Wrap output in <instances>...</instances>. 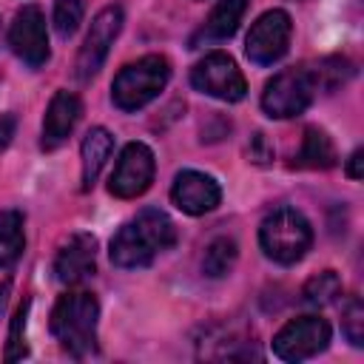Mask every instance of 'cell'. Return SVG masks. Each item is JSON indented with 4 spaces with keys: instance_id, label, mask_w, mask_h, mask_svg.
Returning a JSON list of instances; mask_svg holds the SVG:
<instances>
[{
    "instance_id": "6da1fadb",
    "label": "cell",
    "mask_w": 364,
    "mask_h": 364,
    "mask_svg": "<svg viewBox=\"0 0 364 364\" xmlns=\"http://www.w3.org/2000/svg\"><path fill=\"white\" fill-rule=\"evenodd\" d=\"M176 245V225L159 208H145L128 219L108 245V256L117 267H148L162 250Z\"/></svg>"
},
{
    "instance_id": "7a4b0ae2",
    "label": "cell",
    "mask_w": 364,
    "mask_h": 364,
    "mask_svg": "<svg viewBox=\"0 0 364 364\" xmlns=\"http://www.w3.org/2000/svg\"><path fill=\"white\" fill-rule=\"evenodd\" d=\"M97 321L100 301L85 290L60 296L51 310V333L74 358H88L97 350Z\"/></svg>"
},
{
    "instance_id": "3957f363",
    "label": "cell",
    "mask_w": 364,
    "mask_h": 364,
    "mask_svg": "<svg viewBox=\"0 0 364 364\" xmlns=\"http://www.w3.org/2000/svg\"><path fill=\"white\" fill-rule=\"evenodd\" d=\"M259 245L276 264H296L313 245V228L307 216L290 205L270 210L259 225Z\"/></svg>"
},
{
    "instance_id": "277c9868",
    "label": "cell",
    "mask_w": 364,
    "mask_h": 364,
    "mask_svg": "<svg viewBox=\"0 0 364 364\" xmlns=\"http://www.w3.org/2000/svg\"><path fill=\"white\" fill-rule=\"evenodd\" d=\"M168 80H171V63L162 54H148L119 68V74L111 82V100L119 111H139L159 97Z\"/></svg>"
},
{
    "instance_id": "5b68a950",
    "label": "cell",
    "mask_w": 364,
    "mask_h": 364,
    "mask_svg": "<svg viewBox=\"0 0 364 364\" xmlns=\"http://www.w3.org/2000/svg\"><path fill=\"white\" fill-rule=\"evenodd\" d=\"M318 91H321V82H318L316 65H293L273 74V80H267L262 91V108L273 119H290L304 114Z\"/></svg>"
},
{
    "instance_id": "8992f818",
    "label": "cell",
    "mask_w": 364,
    "mask_h": 364,
    "mask_svg": "<svg viewBox=\"0 0 364 364\" xmlns=\"http://www.w3.org/2000/svg\"><path fill=\"white\" fill-rule=\"evenodd\" d=\"M191 82L196 91L216 97L222 102H239L247 94L245 74L239 71L236 60L225 51H210L205 54L193 68H191Z\"/></svg>"
},
{
    "instance_id": "52a82bcc",
    "label": "cell",
    "mask_w": 364,
    "mask_h": 364,
    "mask_svg": "<svg viewBox=\"0 0 364 364\" xmlns=\"http://www.w3.org/2000/svg\"><path fill=\"white\" fill-rule=\"evenodd\" d=\"M290 37H293L290 14L282 9H270L250 26L247 40H245V54L256 65H273L276 60L287 54Z\"/></svg>"
},
{
    "instance_id": "ba28073f",
    "label": "cell",
    "mask_w": 364,
    "mask_h": 364,
    "mask_svg": "<svg viewBox=\"0 0 364 364\" xmlns=\"http://www.w3.org/2000/svg\"><path fill=\"white\" fill-rule=\"evenodd\" d=\"M330 344V324L321 316H299L290 318L273 336V353L282 361H304L327 350Z\"/></svg>"
},
{
    "instance_id": "9c48e42d",
    "label": "cell",
    "mask_w": 364,
    "mask_h": 364,
    "mask_svg": "<svg viewBox=\"0 0 364 364\" xmlns=\"http://www.w3.org/2000/svg\"><path fill=\"white\" fill-rule=\"evenodd\" d=\"M119 28H122V9L119 6H105L91 20V28H88V34H85V40H82V46L77 51V63H74L77 80L85 82L102 68V63H105V57H108V51L114 46Z\"/></svg>"
},
{
    "instance_id": "30bf717a",
    "label": "cell",
    "mask_w": 364,
    "mask_h": 364,
    "mask_svg": "<svg viewBox=\"0 0 364 364\" xmlns=\"http://www.w3.org/2000/svg\"><path fill=\"white\" fill-rule=\"evenodd\" d=\"M154 151L145 142H128L114 165V173L108 179V191L119 199H136L142 196L154 182Z\"/></svg>"
},
{
    "instance_id": "8fae6325",
    "label": "cell",
    "mask_w": 364,
    "mask_h": 364,
    "mask_svg": "<svg viewBox=\"0 0 364 364\" xmlns=\"http://www.w3.org/2000/svg\"><path fill=\"white\" fill-rule=\"evenodd\" d=\"M9 46L28 68H40L48 63V31L40 6L28 3L14 14L9 28Z\"/></svg>"
},
{
    "instance_id": "7c38bea8",
    "label": "cell",
    "mask_w": 364,
    "mask_h": 364,
    "mask_svg": "<svg viewBox=\"0 0 364 364\" xmlns=\"http://www.w3.org/2000/svg\"><path fill=\"white\" fill-rule=\"evenodd\" d=\"M171 199H173V205L182 213L202 216V213H210L219 205L222 188H219V182L210 173H202V171H179L173 176V185H171Z\"/></svg>"
},
{
    "instance_id": "4fadbf2b",
    "label": "cell",
    "mask_w": 364,
    "mask_h": 364,
    "mask_svg": "<svg viewBox=\"0 0 364 364\" xmlns=\"http://www.w3.org/2000/svg\"><path fill=\"white\" fill-rule=\"evenodd\" d=\"M97 270V239L91 233H71L57 256H54V276L63 284H80Z\"/></svg>"
},
{
    "instance_id": "5bb4252c",
    "label": "cell",
    "mask_w": 364,
    "mask_h": 364,
    "mask_svg": "<svg viewBox=\"0 0 364 364\" xmlns=\"http://www.w3.org/2000/svg\"><path fill=\"white\" fill-rule=\"evenodd\" d=\"M82 114V102L74 91H57L46 108L43 117V136H40V148L43 151H57L68 134L74 131L77 119Z\"/></svg>"
},
{
    "instance_id": "9a60e30c",
    "label": "cell",
    "mask_w": 364,
    "mask_h": 364,
    "mask_svg": "<svg viewBox=\"0 0 364 364\" xmlns=\"http://www.w3.org/2000/svg\"><path fill=\"white\" fill-rule=\"evenodd\" d=\"M245 11H247V0H219L210 9L205 26L193 34L191 46H199L202 40L208 43V40H228V37H233L239 23H242V17H245Z\"/></svg>"
},
{
    "instance_id": "2e32d148",
    "label": "cell",
    "mask_w": 364,
    "mask_h": 364,
    "mask_svg": "<svg viewBox=\"0 0 364 364\" xmlns=\"http://www.w3.org/2000/svg\"><path fill=\"white\" fill-rule=\"evenodd\" d=\"M114 151V136L105 128H91L80 145V159H82V191H91L105 159Z\"/></svg>"
},
{
    "instance_id": "e0dca14e",
    "label": "cell",
    "mask_w": 364,
    "mask_h": 364,
    "mask_svg": "<svg viewBox=\"0 0 364 364\" xmlns=\"http://www.w3.org/2000/svg\"><path fill=\"white\" fill-rule=\"evenodd\" d=\"M296 168H313V171H324V168H333L336 165V145L333 139L327 136V131L310 125L304 128V136H301V148L296 154Z\"/></svg>"
},
{
    "instance_id": "ac0fdd59",
    "label": "cell",
    "mask_w": 364,
    "mask_h": 364,
    "mask_svg": "<svg viewBox=\"0 0 364 364\" xmlns=\"http://www.w3.org/2000/svg\"><path fill=\"white\" fill-rule=\"evenodd\" d=\"M26 247V233H23V213L9 208L0 210V267H11Z\"/></svg>"
},
{
    "instance_id": "d6986e66",
    "label": "cell",
    "mask_w": 364,
    "mask_h": 364,
    "mask_svg": "<svg viewBox=\"0 0 364 364\" xmlns=\"http://www.w3.org/2000/svg\"><path fill=\"white\" fill-rule=\"evenodd\" d=\"M236 242L230 236H216L208 247H205V256H202V273L210 276V279H222L233 270L236 264Z\"/></svg>"
},
{
    "instance_id": "ffe728a7",
    "label": "cell",
    "mask_w": 364,
    "mask_h": 364,
    "mask_svg": "<svg viewBox=\"0 0 364 364\" xmlns=\"http://www.w3.org/2000/svg\"><path fill=\"white\" fill-rule=\"evenodd\" d=\"M338 293H341V279L336 270H321V273L310 276L301 287V299L313 307H324V304L336 301Z\"/></svg>"
},
{
    "instance_id": "44dd1931",
    "label": "cell",
    "mask_w": 364,
    "mask_h": 364,
    "mask_svg": "<svg viewBox=\"0 0 364 364\" xmlns=\"http://www.w3.org/2000/svg\"><path fill=\"white\" fill-rule=\"evenodd\" d=\"M82 14H85V3L82 0H57L54 3V28L63 40H68L80 23H82Z\"/></svg>"
},
{
    "instance_id": "7402d4cb",
    "label": "cell",
    "mask_w": 364,
    "mask_h": 364,
    "mask_svg": "<svg viewBox=\"0 0 364 364\" xmlns=\"http://www.w3.org/2000/svg\"><path fill=\"white\" fill-rule=\"evenodd\" d=\"M341 330H344V336L353 347L364 344V304H361L358 296L347 299V304L341 310Z\"/></svg>"
},
{
    "instance_id": "603a6c76",
    "label": "cell",
    "mask_w": 364,
    "mask_h": 364,
    "mask_svg": "<svg viewBox=\"0 0 364 364\" xmlns=\"http://www.w3.org/2000/svg\"><path fill=\"white\" fill-rule=\"evenodd\" d=\"M26 316H28V301H23L11 318V330H9V344H6V361H20L28 347H26Z\"/></svg>"
},
{
    "instance_id": "cb8c5ba5",
    "label": "cell",
    "mask_w": 364,
    "mask_h": 364,
    "mask_svg": "<svg viewBox=\"0 0 364 364\" xmlns=\"http://www.w3.org/2000/svg\"><path fill=\"white\" fill-rule=\"evenodd\" d=\"M247 156H250V162H256V165H267V162L273 159V148L267 145L264 134H253V136H250Z\"/></svg>"
},
{
    "instance_id": "d4e9b609",
    "label": "cell",
    "mask_w": 364,
    "mask_h": 364,
    "mask_svg": "<svg viewBox=\"0 0 364 364\" xmlns=\"http://www.w3.org/2000/svg\"><path fill=\"white\" fill-rule=\"evenodd\" d=\"M14 131H17V119H14V114H3V117H0V151L11 142Z\"/></svg>"
},
{
    "instance_id": "484cf974",
    "label": "cell",
    "mask_w": 364,
    "mask_h": 364,
    "mask_svg": "<svg viewBox=\"0 0 364 364\" xmlns=\"http://www.w3.org/2000/svg\"><path fill=\"white\" fill-rule=\"evenodd\" d=\"M361 156H364L361 148H355V151L350 154V159H347V176H350V179H361V162H364Z\"/></svg>"
},
{
    "instance_id": "4316f807",
    "label": "cell",
    "mask_w": 364,
    "mask_h": 364,
    "mask_svg": "<svg viewBox=\"0 0 364 364\" xmlns=\"http://www.w3.org/2000/svg\"><path fill=\"white\" fill-rule=\"evenodd\" d=\"M6 293H9V282L0 284V310H3V301H6Z\"/></svg>"
}]
</instances>
